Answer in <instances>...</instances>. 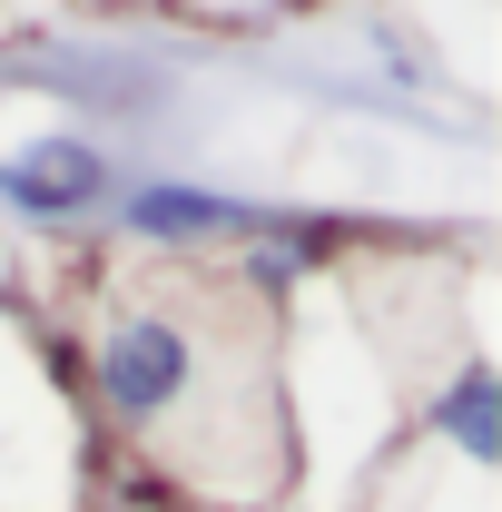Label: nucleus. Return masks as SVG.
<instances>
[{
    "instance_id": "nucleus-1",
    "label": "nucleus",
    "mask_w": 502,
    "mask_h": 512,
    "mask_svg": "<svg viewBox=\"0 0 502 512\" xmlns=\"http://www.w3.org/2000/svg\"><path fill=\"white\" fill-rule=\"evenodd\" d=\"M89 375H99V404L128 414V424H168L197 394V335L168 316H119L99 345H89Z\"/></svg>"
},
{
    "instance_id": "nucleus-3",
    "label": "nucleus",
    "mask_w": 502,
    "mask_h": 512,
    "mask_svg": "<svg viewBox=\"0 0 502 512\" xmlns=\"http://www.w3.org/2000/svg\"><path fill=\"white\" fill-rule=\"evenodd\" d=\"M128 217V237H158V247H197V237H266V207H237V197H217V188H138L119 207Z\"/></svg>"
},
{
    "instance_id": "nucleus-4",
    "label": "nucleus",
    "mask_w": 502,
    "mask_h": 512,
    "mask_svg": "<svg viewBox=\"0 0 502 512\" xmlns=\"http://www.w3.org/2000/svg\"><path fill=\"white\" fill-rule=\"evenodd\" d=\"M434 434H453V453H463L473 473H493V463H502V384H493V365H483V355L443 384Z\"/></svg>"
},
{
    "instance_id": "nucleus-2",
    "label": "nucleus",
    "mask_w": 502,
    "mask_h": 512,
    "mask_svg": "<svg viewBox=\"0 0 502 512\" xmlns=\"http://www.w3.org/2000/svg\"><path fill=\"white\" fill-rule=\"evenodd\" d=\"M0 197H10L20 217H79V207L109 197V158H99L89 138H30V148L0 168Z\"/></svg>"
}]
</instances>
